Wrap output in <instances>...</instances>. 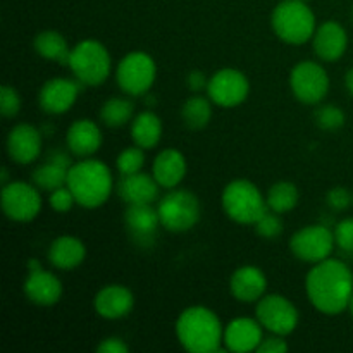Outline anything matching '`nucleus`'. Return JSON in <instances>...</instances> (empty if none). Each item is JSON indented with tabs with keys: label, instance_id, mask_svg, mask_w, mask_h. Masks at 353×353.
Masks as SVG:
<instances>
[{
	"label": "nucleus",
	"instance_id": "nucleus-1",
	"mask_svg": "<svg viewBox=\"0 0 353 353\" xmlns=\"http://www.w3.org/2000/svg\"><path fill=\"white\" fill-rule=\"evenodd\" d=\"M307 296L319 312L338 316L348 309L353 292V274L345 262L326 259L317 262L305 279Z\"/></svg>",
	"mask_w": 353,
	"mask_h": 353
},
{
	"label": "nucleus",
	"instance_id": "nucleus-2",
	"mask_svg": "<svg viewBox=\"0 0 353 353\" xmlns=\"http://www.w3.org/2000/svg\"><path fill=\"white\" fill-rule=\"evenodd\" d=\"M176 336L183 348L192 353L219 350L224 330L216 314L207 307H190L176 321Z\"/></svg>",
	"mask_w": 353,
	"mask_h": 353
},
{
	"label": "nucleus",
	"instance_id": "nucleus-3",
	"mask_svg": "<svg viewBox=\"0 0 353 353\" xmlns=\"http://www.w3.org/2000/svg\"><path fill=\"white\" fill-rule=\"evenodd\" d=\"M68 188L74 195L78 205L97 209L103 205L112 192L110 169L100 161H81L71 165L68 172Z\"/></svg>",
	"mask_w": 353,
	"mask_h": 353
},
{
	"label": "nucleus",
	"instance_id": "nucleus-4",
	"mask_svg": "<svg viewBox=\"0 0 353 353\" xmlns=\"http://www.w3.org/2000/svg\"><path fill=\"white\" fill-rule=\"evenodd\" d=\"M274 33L283 41L302 45L316 33V17L305 0H283L271 16Z\"/></svg>",
	"mask_w": 353,
	"mask_h": 353
},
{
	"label": "nucleus",
	"instance_id": "nucleus-5",
	"mask_svg": "<svg viewBox=\"0 0 353 353\" xmlns=\"http://www.w3.org/2000/svg\"><path fill=\"white\" fill-rule=\"evenodd\" d=\"M223 209L238 224H255L268 212V200L247 179H234L223 192Z\"/></svg>",
	"mask_w": 353,
	"mask_h": 353
},
{
	"label": "nucleus",
	"instance_id": "nucleus-6",
	"mask_svg": "<svg viewBox=\"0 0 353 353\" xmlns=\"http://www.w3.org/2000/svg\"><path fill=\"white\" fill-rule=\"evenodd\" d=\"M69 68L79 83L99 86L110 74V55L97 40H83L71 48Z\"/></svg>",
	"mask_w": 353,
	"mask_h": 353
},
{
	"label": "nucleus",
	"instance_id": "nucleus-7",
	"mask_svg": "<svg viewBox=\"0 0 353 353\" xmlns=\"http://www.w3.org/2000/svg\"><path fill=\"white\" fill-rule=\"evenodd\" d=\"M157 212L161 226L171 233H185L200 221V202L192 192L172 190L162 196Z\"/></svg>",
	"mask_w": 353,
	"mask_h": 353
},
{
	"label": "nucleus",
	"instance_id": "nucleus-8",
	"mask_svg": "<svg viewBox=\"0 0 353 353\" xmlns=\"http://www.w3.org/2000/svg\"><path fill=\"white\" fill-rule=\"evenodd\" d=\"M157 76L154 59L145 52H131L117 65V85L128 95H145L152 88Z\"/></svg>",
	"mask_w": 353,
	"mask_h": 353
},
{
	"label": "nucleus",
	"instance_id": "nucleus-9",
	"mask_svg": "<svg viewBox=\"0 0 353 353\" xmlns=\"http://www.w3.org/2000/svg\"><path fill=\"white\" fill-rule=\"evenodd\" d=\"M334 245V233L323 224L302 228L290 240V248L299 261L317 264L330 259Z\"/></svg>",
	"mask_w": 353,
	"mask_h": 353
},
{
	"label": "nucleus",
	"instance_id": "nucleus-10",
	"mask_svg": "<svg viewBox=\"0 0 353 353\" xmlns=\"http://www.w3.org/2000/svg\"><path fill=\"white\" fill-rule=\"evenodd\" d=\"M292 92L296 99L307 105H316L330 90V78L326 69L314 61H303L293 68L290 76Z\"/></svg>",
	"mask_w": 353,
	"mask_h": 353
},
{
	"label": "nucleus",
	"instance_id": "nucleus-11",
	"mask_svg": "<svg viewBox=\"0 0 353 353\" xmlns=\"http://www.w3.org/2000/svg\"><path fill=\"white\" fill-rule=\"evenodd\" d=\"M255 314L259 323L278 336H286L299 326V310L283 295L262 296L257 302Z\"/></svg>",
	"mask_w": 353,
	"mask_h": 353
},
{
	"label": "nucleus",
	"instance_id": "nucleus-12",
	"mask_svg": "<svg viewBox=\"0 0 353 353\" xmlns=\"http://www.w3.org/2000/svg\"><path fill=\"white\" fill-rule=\"evenodd\" d=\"M2 209L10 221L30 223L40 214L41 196L38 190L28 183H7L2 188Z\"/></svg>",
	"mask_w": 353,
	"mask_h": 353
},
{
	"label": "nucleus",
	"instance_id": "nucleus-13",
	"mask_svg": "<svg viewBox=\"0 0 353 353\" xmlns=\"http://www.w3.org/2000/svg\"><path fill=\"white\" fill-rule=\"evenodd\" d=\"M250 92L247 76L236 69H221L209 79L207 93L216 105L230 109L245 102Z\"/></svg>",
	"mask_w": 353,
	"mask_h": 353
},
{
	"label": "nucleus",
	"instance_id": "nucleus-14",
	"mask_svg": "<svg viewBox=\"0 0 353 353\" xmlns=\"http://www.w3.org/2000/svg\"><path fill=\"white\" fill-rule=\"evenodd\" d=\"M124 223H126L128 233L133 238L134 243L141 245V247H150L155 243L161 217H159L157 209L152 207V203L128 205L126 212H124Z\"/></svg>",
	"mask_w": 353,
	"mask_h": 353
},
{
	"label": "nucleus",
	"instance_id": "nucleus-15",
	"mask_svg": "<svg viewBox=\"0 0 353 353\" xmlns=\"http://www.w3.org/2000/svg\"><path fill=\"white\" fill-rule=\"evenodd\" d=\"M79 85L64 78H54L41 86L38 103L47 114H64L74 105L78 99Z\"/></svg>",
	"mask_w": 353,
	"mask_h": 353
},
{
	"label": "nucleus",
	"instance_id": "nucleus-16",
	"mask_svg": "<svg viewBox=\"0 0 353 353\" xmlns=\"http://www.w3.org/2000/svg\"><path fill=\"white\" fill-rule=\"evenodd\" d=\"M9 157L17 164H31L41 152V134L31 124H17L7 137Z\"/></svg>",
	"mask_w": 353,
	"mask_h": 353
},
{
	"label": "nucleus",
	"instance_id": "nucleus-17",
	"mask_svg": "<svg viewBox=\"0 0 353 353\" xmlns=\"http://www.w3.org/2000/svg\"><path fill=\"white\" fill-rule=\"evenodd\" d=\"M262 324L259 321L240 317V319L231 321L224 330L223 341L226 345V350L234 353H247L257 350L262 343Z\"/></svg>",
	"mask_w": 353,
	"mask_h": 353
},
{
	"label": "nucleus",
	"instance_id": "nucleus-18",
	"mask_svg": "<svg viewBox=\"0 0 353 353\" xmlns=\"http://www.w3.org/2000/svg\"><path fill=\"white\" fill-rule=\"evenodd\" d=\"M314 52L326 62L338 61L347 52L348 37L345 28L336 21H326L317 28L312 37Z\"/></svg>",
	"mask_w": 353,
	"mask_h": 353
},
{
	"label": "nucleus",
	"instance_id": "nucleus-19",
	"mask_svg": "<svg viewBox=\"0 0 353 353\" xmlns=\"http://www.w3.org/2000/svg\"><path fill=\"white\" fill-rule=\"evenodd\" d=\"M268 288L265 274L255 265H243L236 269L230 279L231 295L243 303L259 302Z\"/></svg>",
	"mask_w": 353,
	"mask_h": 353
},
{
	"label": "nucleus",
	"instance_id": "nucleus-20",
	"mask_svg": "<svg viewBox=\"0 0 353 353\" xmlns=\"http://www.w3.org/2000/svg\"><path fill=\"white\" fill-rule=\"evenodd\" d=\"M134 296L126 286L110 285L100 290L93 300L95 312L103 319H121L133 310Z\"/></svg>",
	"mask_w": 353,
	"mask_h": 353
},
{
	"label": "nucleus",
	"instance_id": "nucleus-21",
	"mask_svg": "<svg viewBox=\"0 0 353 353\" xmlns=\"http://www.w3.org/2000/svg\"><path fill=\"white\" fill-rule=\"evenodd\" d=\"M24 295L37 305H54L61 300L62 285L55 274L43 269H37V271H30L24 281Z\"/></svg>",
	"mask_w": 353,
	"mask_h": 353
},
{
	"label": "nucleus",
	"instance_id": "nucleus-22",
	"mask_svg": "<svg viewBox=\"0 0 353 353\" xmlns=\"http://www.w3.org/2000/svg\"><path fill=\"white\" fill-rule=\"evenodd\" d=\"M159 185L154 176L145 172H134V174L123 176L117 185V193L128 205L134 203H152L159 196Z\"/></svg>",
	"mask_w": 353,
	"mask_h": 353
},
{
	"label": "nucleus",
	"instance_id": "nucleus-23",
	"mask_svg": "<svg viewBox=\"0 0 353 353\" xmlns=\"http://www.w3.org/2000/svg\"><path fill=\"white\" fill-rule=\"evenodd\" d=\"M65 143L69 150L78 157H90L99 152L102 145V133L93 121L79 119L69 126Z\"/></svg>",
	"mask_w": 353,
	"mask_h": 353
},
{
	"label": "nucleus",
	"instance_id": "nucleus-24",
	"mask_svg": "<svg viewBox=\"0 0 353 353\" xmlns=\"http://www.w3.org/2000/svg\"><path fill=\"white\" fill-rule=\"evenodd\" d=\"M186 174L185 155L176 148H165L155 157L152 176L161 188H174Z\"/></svg>",
	"mask_w": 353,
	"mask_h": 353
},
{
	"label": "nucleus",
	"instance_id": "nucleus-25",
	"mask_svg": "<svg viewBox=\"0 0 353 353\" xmlns=\"http://www.w3.org/2000/svg\"><path fill=\"white\" fill-rule=\"evenodd\" d=\"M71 168L68 155L62 152H55L50 155L47 164L40 165L33 171V183L37 188L45 190V192H54V190L62 188L68 185V172Z\"/></svg>",
	"mask_w": 353,
	"mask_h": 353
},
{
	"label": "nucleus",
	"instance_id": "nucleus-26",
	"mask_svg": "<svg viewBox=\"0 0 353 353\" xmlns=\"http://www.w3.org/2000/svg\"><path fill=\"white\" fill-rule=\"evenodd\" d=\"M86 257V248L79 238L61 236L52 241L48 248V261L61 271H71L78 268Z\"/></svg>",
	"mask_w": 353,
	"mask_h": 353
},
{
	"label": "nucleus",
	"instance_id": "nucleus-27",
	"mask_svg": "<svg viewBox=\"0 0 353 353\" xmlns=\"http://www.w3.org/2000/svg\"><path fill=\"white\" fill-rule=\"evenodd\" d=\"M131 137H133L134 145L143 150L154 148L162 137V123L157 114L150 110L138 114L131 124Z\"/></svg>",
	"mask_w": 353,
	"mask_h": 353
},
{
	"label": "nucleus",
	"instance_id": "nucleus-28",
	"mask_svg": "<svg viewBox=\"0 0 353 353\" xmlns=\"http://www.w3.org/2000/svg\"><path fill=\"white\" fill-rule=\"evenodd\" d=\"M33 45L37 54L43 59L57 61L62 65H69L71 50H69L65 38L59 31H41L34 37Z\"/></svg>",
	"mask_w": 353,
	"mask_h": 353
},
{
	"label": "nucleus",
	"instance_id": "nucleus-29",
	"mask_svg": "<svg viewBox=\"0 0 353 353\" xmlns=\"http://www.w3.org/2000/svg\"><path fill=\"white\" fill-rule=\"evenodd\" d=\"M183 123L190 130H203L212 117V107L210 102L203 97H192L185 102L181 109Z\"/></svg>",
	"mask_w": 353,
	"mask_h": 353
},
{
	"label": "nucleus",
	"instance_id": "nucleus-30",
	"mask_svg": "<svg viewBox=\"0 0 353 353\" xmlns=\"http://www.w3.org/2000/svg\"><path fill=\"white\" fill-rule=\"evenodd\" d=\"M265 200H268L269 210H272V212H290L299 203V190L293 183L279 181L269 188Z\"/></svg>",
	"mask_w": 353,
	"mask_h": 353
},
{
	"label": "nucleus",
	"instance_id": "nucleus-31",
	"mask_svg": "<svg viewBox=\"0 0 353 353\" xmlns=\"http://www.w3.org/2000/svg\"><path fill=\"white\" fill-rule=\"evenodd\" d=\"M134 105L133 102L124 99L107 100L100 110V119L109 128H121L133 119Z\"/></svg>",
	"mask_w": 353,
	"mask_h": 353
},
{
	"label": "nucleus",
	"instance_id": "nucleus-32",
	"mask_svg": "<svg viewBox=\"0 0 353 353\" xmlns=\"http://www.w3.org/2000/svg\"><path fill=\"white\" fill-rule=\"evenodd\" d=\"M116 164H117V171L121 172V176H130V174H134V172H140L145 164L143 148H140L138 145L137 147L126 148V150H123L119 154Z\"/></svg>",
	"mask_w": 353,
	"mask_h": 353
},
{
	"label": "nucleus",
	"instance_id": "nucleus-33",
	"mask_svg": "<svg viewBox=\"0 0 353 353\" xmlns=\"http://www.w3.org/2000/svg\"><path fill=\"white\" fill-rule=\"evenodd\" d=\"M316 123L317 126L323 128L326 131L340 130L345 124V114L340 107L336 105H324L317 109L316 112Z\"/></svg>",
	"mask_w": 353,
	"mask_h": 353
},
{
	"label": "nucleus",
	"instance_id": "nucleus-34",
	"mask_svg": "<svg viewBox=\"0 0 353 353\" xmlns=\"http://www.w3.org/2000/svg\"><path fill=\"white\" fill-rule=\"evenodd\" d=\"M255 231L259 236L264 238H276L283 233V221L278 216V212H265L261 219L255 223Z\"/></svg>",
	"mask_w": 353,
	"mask_h": 353
},
{
	"label": "nucleus",
	"instance_id": "nucleus-35",
	"mask_svg": "<svg viewBox=\"0 0 353 353\" xmlns=\"http://www.w3.org/2000/svg\"><path fill=\"white\" fill-rule=\"evenodd\" d=\"M334 241L345 254H353V217L340 221L334 228Z\"/></svg>",
	"mask_w": 353,
	"mask_h": 353
},
{
	"label": "nucleus",
	"instance_id": "nucleus-36",
	"mask_svg": "<svg viewBox=\"0 0 353 353\" xmlns=\"http://www.w3.org/2000/svg\"><path fill=\"white\" fill-rule=\"evenodd\" d=\"M21 110V97L12 86H2L0 90V112L3 117H14Z\"/></svg>",
	"mask_w": 353,
	"mask_h": 353
},
{
	"label": "nucleus",
	"instance_id": "nucleus-37",
	"mask_svg": "<svg viewBox=\"0 0 353 353\" xmlns=\"http://www.w3.org/2000/svg\"><path fill=\"white\" fill-rule=\"evenodd\" d=\"M74 203V195H72L71 190L68 188V185L50 192V207L55 212H69Z\"/></svg>",
	"mask_w": 353,
	"mask_h": 353
},
{
	"label": "nucleus",
	"instance_id": "nucleus-38",
	"mask_svg": "<svg viewBox=\"0 0 353 353\" xmlns=\"http://www.w3.org/2000/svg\"><path fill=\"white\" fill-rule=\"evenodd\" d=\"M326 202L331 209L345 210L350 207V203L353 202V196L348 193L347 188H343V186H336V188L327 192Z\"/></svg>",
	"mask_w": 353,
	"mask_h": 353
},
{
	"label": "nucleus",
	"instance_id": "nucleus-39",
	"mask_svg": "<svg viewBox=\"0 0 353 353\" xmlns=\"http://www.w3.org/2000/svg\"><path fill=\"white\" fill-rule=\"evenodd\" d=\"M286 350H288V343L283 340V336H278V334L271 338H264L257 348L259 353H283Z\"/></svg>",
	"mask_w": 353,
	"mask_h": 353
},
{
	"label": "nucleus",
	"instance_id": "nucleus-40",
	"mask_svg": "<svg viewBox=\"0 0 353 353\" xmlns=\"http://www.w3.org/2000/svg\"><path fill=\"white\" fill-rule=\"evenodd\" d=\"M97 352L99 353H128L130 352V347L124 343L121 338H107L102 343L97 347Z\"/></svg>",
	"mask_w": 353,
	"mask_h": 353
},
{
	"label": "nucleus",
	"instance_id": "nucleus-41",
	"mask_svg": "<svg viewBox=\"0 0 353 353\" xmlns=\"http://www.w3.org/2000/svg\"><path fill=\"white\" fill-rule=\"evenodd\" d=\"M209 86V81H207L205 74L200 71H193L188 74V88L192 92H202Z\"/></svg>",
	"mask_w": 353,
	"mask_h": 353
},
{
	"label": "nucleus",
	"instance_id": "nucleus-42",
	"mask_svg": "<svg viewBox=\"0 0 353 353\" xmlns=\"http://www.w3.org/2000/svg\"><path fill=\"white\" fill-rule=\"evenodd\" d=\"M345 85H347L348 92H350V95L353 97V68L347 72V76H345Z\"/></svg>",
	"mask_w": 353,
	"mask_h": 353
},
{
	"label": "nucleus",
	"instance_id": "nucleus-43",
	"mask_svg": "<svg viewBox=\"0 0 353 353\" xmlns=\"http://www.w3.org/2000/svg\"><path fill=\"white\" fill-rule=\"evenodd\" d=\"M7 178H9V171H7V169H3V171H2V185H7Z\"/></svg>",
	"mask_w": 353,
	"mask_h": 353
},
{
	"label": "nucleus",
	"instance_id": "nucleus-44",
	"mask_svg": "<svg viewBox=\"0 0 353 353\" xmlns=\"http://www.w3.org/2000/svg\"><path fill=\"white\" fill-rule=\"evenodd\" d=\"M348 310H350V314L353 316V292H352V296H350V302H348Z\"/></svg>",
	"mask_w": 353,
	"mask_h": 353
},
{
	"label": "nucleus",
	"instance_id": "nucleus-45",
	"mask_svg": "<svg viewBox=\"0 0 353 353\" xmlns=\"http://www.w3.org/2000/svg\"><path fill=\"white\" fill-rule=\"evenodd\" d=\"M305 2H307V0H305Z\"/></svg>",
	"mask_w": 353,
	"mask_h": 353
}]
</instances>
